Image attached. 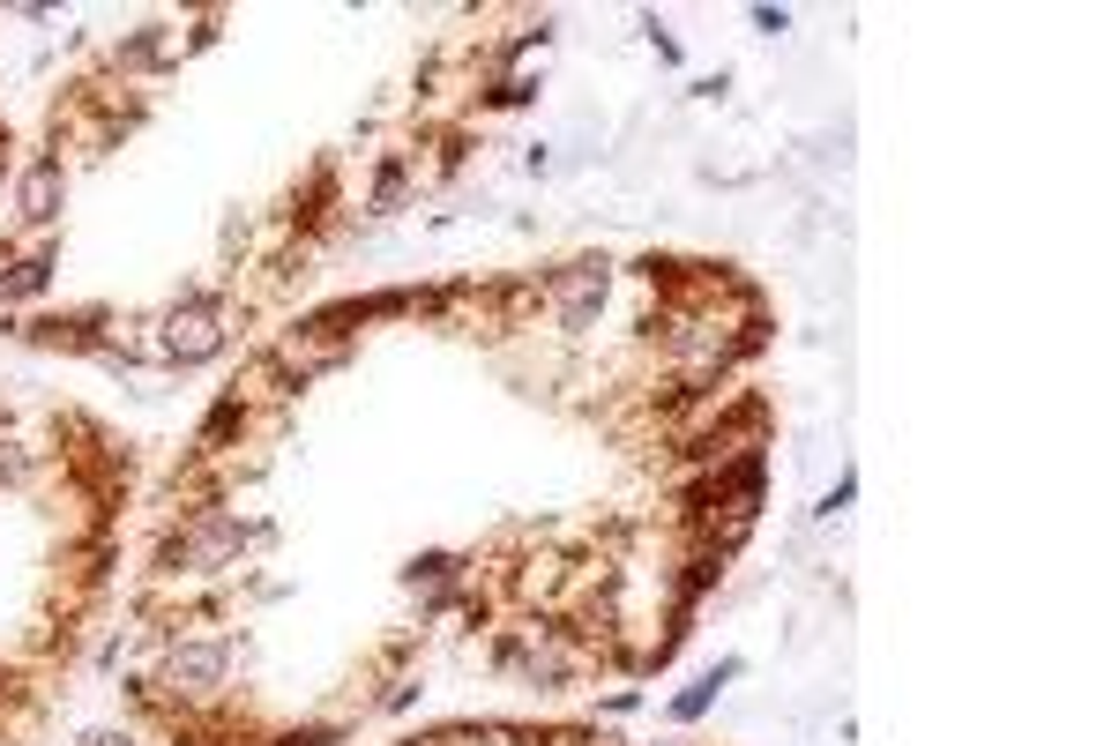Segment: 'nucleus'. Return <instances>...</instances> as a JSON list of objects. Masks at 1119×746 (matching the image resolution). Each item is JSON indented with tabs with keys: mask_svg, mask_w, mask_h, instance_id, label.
<instances>
[{
	"mask_svg": "<svg viewBox=\"0 0 1119 746\" xmlns=\"http://www.w3.org/2000/svg\"><path fill=\"white\" fill-rule=\"evenodd\" d=\"M240 552V523L232 515H202L187 538H172L165 552H158V568H172V575H202V568H224Z\"/></svg>",
	"mask_w": 1119,
	"mask_h": 746,
	"instance_id": "nucleus-2",
	"label": "nucleus"
},
{
	"mask_svg": "<svg viewBox=\"0 0 1119 746\" xmlns=\"http://www.w3.org/2000/svg\"><path fill=\"white\" fill-rule=\"evenodd\" d=\"M754 31H769V38H777V31H791V15H784V8H754Z\"/></svg>",
	"mask_w": 1119,
	"mask_h": 746,
	"instance_id": "nucleus-9",
	"label": "nucleus"
},
{
	"mask_svg": "<svg viewBox=\"0 0 1119 746\" xmlns=\"http://www.w3.org/2000/svg\"><path fill=\"white\" fill-rule=\"evenodd\" d=\"M396 195H404V165H388V172H381V187H373V209H388Z\"/></svg>",
	"mask_w": 1119,
	"mask_h": 746,
	"instance_id": "nucleus-7",
	"label": "nucleus"
},
{
	"mask_svg": "<svg viewBox=\"0 0 1119 746\" xmlns=\"http://www.w3.org/2000/svg\"><path fill=\"white\" fill-rule=\"evenodd\" d=\"M597 299H605V261H575L568 277H552V314H560V329H582Z\"/></svg>",
	"mask_w": 1119,
	"mask_h": 746,
	"instance_id": "nucleus-4",
	"label": "nucleus"
},
{
	"mask_svg": "<svg viewBox=\"0 0 1119 746\" xmlns=\"http://www.w3.org/2000/svg\"><path fill=\"white\" fill-rule=\"evenodd\" d=\"M97 746H135V739H97Z\"/></svg>",
	"mask_w": 1119,
	"mask_h": 746,
	"instance_id": "nucleus-10",
	"label": "nucleus"
},
{
	"mask_svg": "<svg viewBox=\"0 0 1119 746\" xmlns=\"http://www.w3.org/2000/svg\"><path fill=\"white\" fill-rule=\"evenodd\" d=\"M232 672V642H179L165 657V695H187V702H209Z\"/></svg>",
	"mask_w": 1119,
	"mask_h": 746,
	"instance_id": "nucleus-3",
	"label": "nucleus"
},
{
	"mask_svg": "<svg viewBox=\"0 0 1119 746\" xmlns=\"http://www.w3.org/2000/svg\"><path fill=\"white\" fill-rule=\"evenodd\" d=\"M851 493H859V478H836V493L821 500V515H843V508H851Z\"/></svg>",
	"mask_w": 1119,
	"mask_h": 746,
	"instance_id": "nucleus-8",
	"label": "nucleus"
},
{
	"mask_svg": "<svg viewBox=\"0 0 1119 746\" xmlns=\"http://www.w3.org/2000/svg\"><path fill=\"white\" fill-rule=\"evenodd\" d=\"M224 351V306L217 299H187V306H172L158 336L142 343V359H172V366H202Z\"/></svg>",
	"mask_w": 1119,
	"mask_h": 746,
	"instance_id": "nucleus-1",
	"label": "nucleus"
},
{
	"mask_svg": "<svg viewBox=\"0 0 1119 746\" xmlns=\"http://www.w3.org/2000/svg\"><path fill=\"white\" fill-rule=\"evenodd\" d=\"M732 679H739V657H724V664H716V672H702V679H695V687H687V695L672 702V716H679V724H695V716H702V709L716 702V695H724Z\"/></svg>",
	"mask_w": 1119,
	"mask_h": 746,
	"instance_id": "nucleus-6",
	"label": "nucleus"
},
{
	"mask_svg": "<svg viewBox=\"0 0 1119 746\" xmlns=\"http://www.w3.org/2000/svg\"><path fill=\"white\" fill-rule=\"evenodd\" d=\"M60 195H68L60 158H38V165L23 172V217H31V224H53V217H60Z\"/></svg>",
	"mask_w": 1119,
	"mask_h": 746,
	"instance_id": "nucleus-5",
	"label": "nucleus"
}]
</instances>
